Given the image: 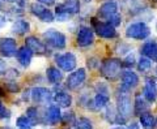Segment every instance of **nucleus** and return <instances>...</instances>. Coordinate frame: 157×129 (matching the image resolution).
Here are the masks:
<instances>
[{"instance_id":"f257e3e1","label":"nucleus","mask_w":157,"mask_h":129,"mask_svg":"<svg viewBox=\"0 0 157 129\" xmlns=\"http://www.w3.org/2000/svg\"><path fill=\"white\" fill-rule=\"evenodd\" d=\"M128 91V89L121 85V90L117 94V111L119 113V116L123 117L124 120H127L134 112V105H132Z\"/></svg>"},{"instance_id":"f03ea898","label":"nucleus","mask_w":157,"mask_h":129,"mask_svg":"<svg viewBox=\"0 0 157 129\" xmlns=\"http://www.w3.org/2000/svg\"><path fill=\"white\" fill-rule=\"evenodd\" d=\"M126 37L130 39H136V41H143L151 35V29L149 26L143 21L131 22L126 28Z\"/></svg>"},{"instance_id":"7ed1b4c3","label":"nucleus","mask_w":157,"mask_h":129,"mask_svg":"<svg viewBox=\"0 0 157 129\" xmlns=\"http://www.w3.org/2000/svg\"><path fill=\"white\" fill-rule=\"evenodd\" d=\"M122 73V63L118 59H107L101 64V74L106 80L114 81L121 77Z\"/></svg>"},{"instance_id":"20e7f679","label":"nucleus","mask_w":157,"mask_h":129,"mask_svg":"<svg viewBox=\"0 0 157 129\" xmlns=\"http://www.w3.org/2000/svg\"><path fill=\"white\" fill-rule=\"evenodd\" d=\"M55 64L58 65L59 69H62L63 72H72L75 71L77 65V59L75 53L72 52H59L54 56Z\"/></svg>"},{"instance_id":"39448f33","label":"nucleus","mask_w":157,"mask_h":129,"mask_svg":"<svg viewBox=\"0 0 157 129\" xmlns=\"http://www.w3.org/2000/svg\"><path fill=\"white\" fill-rule=\"evenodd\" d=\"M42 35H43V39L46 41V43H48L54 48L62 50L67 44V37L62 31L56 30V29H47L46 31H43Z\"/></svg>"},{"instance_id":"423d86ee","label":"nucleus","mask_w":157,"mask_h":129,"mask_svg":"<svg viewBox=\"0 0 157 129\" xmlns=\"http://www.w3.org/2000/svg\"><path fill=\"white\" fill-rule=\"evenodd\" d=\"M86 80V71L84 68H78L72 72L66 80V87L70 90H78Z\"/></svg>"},{"instance_id":"0eeeda50","label":"nucleus","mask_w":157,"mask_h":129,"mask_svg":"<svg viewBox=\"0 0 157 129\" xmlns=\"http://www.w3.org/2000/svg\"><path fill=\"white\" fill-rule=\"evenodd\" d=\"M93 29L96 30V33L101 38L105 39H111L117 37V30L110 22H104V21H98V20H93L92 21Z\"/></svg>"},{"instance_id":"6e6552de","label":"nucleus","mask_w":157,"mask_h":129,"mask_svg":"<svg viewBox=\"0 0 157 129\" xmlns=\"http://www.w3.org/2000/svg\"><path fill=\"white\" fill-rule=\"evenodd\" d=\"M30 12L36 16L37 18H39L42 22H52L55 17H54V13L47 9L46 6H43L41 3H33L30 6Z\"/></svg>"},{"instance_id":"1a4fd4ad","label":"nucleus","mask_w":157,"mask_h":129,"mask_svg":"<svg viewBox=\"0 0 157 129\" xmlns=\"http://www.w3.org/2000/svg\"><path fill=\"white\" fill-rule=\"evenodd\" d=\"M94 42V33L89 26H80L76 35V43L80 47H88Z\"/></svg>"},{"instance_id":"9d476101","label":"nucleus","mask_w":157,"mask_h":129,"mask_svg":"<svg viewBox=\"0 0 157 129\" xmlns=\"http://www.w3.org/2000/svg\"><path fill=\"white\" fill-rule=\"evenodd\" d=\"M30 98L33 102L41 103V105H47L52 101V93L46 87H34L30 90Z\"/></svg>"},{"instance_id":"9b49d317","label":"nucleus","mask_w":157,"mask_h":129,"mask_svg":"<svg viewBox=\"0 0 157 129\" xmlns=\"http://www.w3.org/2000/svg\"><path fill=\"white\" fill-rule=\"evenodd\" d=\"M78 12H80V0H64L56 6V13H66L72 16Z\"/></svg>"},{"instance_id":"f8f14e48","label":"nucleus","mask_w":157,"mask_h":129,"mask_svg":"<svg viewBox=\"0 0 157 129\" xmlns=\"http://www.w3.org/2000/svg\"><path fill=\"white\" fill-rule=\"evenodd\" d=\"M0 53L4 57H13L17 53V43L12 38H3L0 41Z\"/></svg>"},{"instance_id":"ddd939ff","label":"nucleus","mask_w":157,"mask_h":129,"mask_svg":"<svg viewBox=\"0 0 157 129\" xmlns=\"http://www.w3.org/2000/svg\"><path fill=\"white\" fill-rule=\"evenodd\" d=\"M121 81H122L121 82L122 86L131 90V89L139 85V76L135 72H132L131 69H126V71L121 73Z\"/></svg>"},{"instance_id":"4468645a","label":"nucleus","mask_w":157,"mask_h":129,"mask_svg":"<svg viewBox=\"0 0 157 129\" xmlns=\"http://www.w3.org/2000/svg\"><path fill=\"white\" fill-rule=\"evenodd\" d=\"M143 95L149 103L155 102L157 99V81L155 80V78L149 77V78H147L145 80Z\"/></svg>"},{"instance_id":"2eb2a0df","label":"nucleus","mask_w":157,"mask_h":129,"mask_svg":"<svg viewBox=\"0 0 157 129\" xmlns=\"http://www.w3.org/2000/svg\"><path fill=\"white\" fill-rule=\"evenodd\" d=\"M118 13V4L114 0H109V2H105L98 9V16L104 20H109L110 17H113L114 14Z\"/></svg>"},{"instance_id":"dca6fc26","label":"nucleus","mask_w":157,"mask_h":129,"mask_svg":"<svg viewBox=\"0 0 157 129\" xmlns=\"http://www.w3.org/2000/svg\"><path fill=\"white\" fill-rule=\"evenodd\" d=\"M62 120V112L58 105H51L45 112V123L50 125H55Z\"/></svg>"},{"instance_id":"f3484780","label":"nucleus","mask_w":157,"mask_h":129,"mask_svg":"<svg viewBox=\"0 0 157 129\" xmlns=\"http://www.w3.org/2000/svg\"><path fill=\"white\" fill-rule=\"evenodd\" d=\"M16 57H17V61L21 64L22 67H30L32 64V59H33V51L29 50L26 46L21 47L20 50H17V53H16Z\"/></svg>"},{"instance_id":"a211bd4d","label":"nucleus","mask_w":157,"mask_h":129,"mask_svg":"<svg viewBox=\"0 0 157 129\" xmlns=\"http://www.w3.org/2000/svg\"><path fill=\"white\" fill-rule=\"evenodd\" d=\"M25 46L36 53H45L47 51L46 44L42 41H39L37 37H28L25 39Z\"/></svg>"},{"instance_id":"6ab92c4d","label":"nucleus","mask_w":157,"mask_h":129,"mask_svg":"<svg viewBox=\"0 0 157 129\" xmlns=\"http://www.w3.org/2000/svg\"><path fill=\"white\" fill-rule=\"evenodd\" d=\"M110 102V94H104V93H97L94 98L89 101L88 103H90L93 106V110H104V108L109 105Z\"/></svg>"},{"instance_id":"aec40b11","label":"nucleus","mask_w":157,"mask_h":129,"mask_svg":"<svg viewBox=\"0 0 157 129\" xmlns=\"http://www.w3.org/2000/svg\"><path fill=\"white\" fill-rule=\"evenodd\" d=\"M52 101L55 102L59 107L68 108V107H71L73 99H72L71 94H68V93H66V91H58L55 95L52 97Z\"/></svg>"},{"instance_id":"412c9836","label":"nucleus","mask_w":157,"mask_h":129,"mask_svg":"<svg viewBox=\"0 0 157 129\" xmlns=\"http://www.w3.org/2000/svg\"><path fill=\"white\" fill-rule=\"evenodd\" d=\"M143 56L149 57L152 61H157V43L156 42H147L140 48Z\"/></svg>"},{"instance_id":"4be33fe9","label":"nucleus","mask_w":157,"mask_h":129,"mask_svg":"<svg viewBox=\"0 0 157 129\" xmlns=\"http://www.w3.org/2000/svg\"><path fill=\"white\" fill-rule=\"evenodd\" d=\"M11 31L17 35H24L28 31H30V24L25 20H16L11 25Z\"/></svg>"},{"instance_id":"5701e85b","label":"nucleus","mask_w":157,"mask_h":129,"mask_svg":"<svg viewBox=\"0 0 157 129\" xmlns=\"http://www.w3.org/2000/svg\"><path fill=\"white\" fill-rule=\"evenodd\" d=\"M46 77L50 83L52 85H59L63 80V73L58 67H48L46 71Z\"/></svg>"},{"instance_id":"b1692460","label":"nucleus","mask_w":157,"mask_h":129,"mask_svg":"<svg viewBox=\"0 0 157 129\" xmlns=\"http://www.w3.org/2000/svg\"><path fill=\"white\" fill-rule=\"evenodd\" d=\"M148 108H149V102L144 98V95H141V94H136L135 103H134V111H135V113L140 115V113L145 112Z\"/></svg>"},{"instance_id":"393cba45","label":"nucleus","mask_w":157,"mask_h":129,"mask_svg":"<svg viewBox=\"0 0 157 129\" xmlns=\"http://www.w3.org/2000/svg\"><path fill=\"white\" fill-rule=\"evenodd\" d=\"M156 124H157L156 119L151 112L145 111L143 113H140V125L144 129H155Z\"/></svg>"},{"instance_id":"a878e982","label":"nucleus","mask_w":157,"mask_h":129,"mask_svg":"<svg viewBox=\"0 0 157 129\" xmlns=\"http://www.w3.org/2000/svg\"><path fill=\"white\" fill-rule=\"evenodd\" d=\"M16 127L18 129H34V123L26 115H22V116L17 117Z\"/></svg>"},{"instance_id":"bb28decb","label":"nucleus","mask_w":157,"mask_h":129,"mask_svg":"<svg viewBox=\"0 0 157 129\" xmlns=\"http://www.w3.org/2000/svg\"><path fill=\"white\" fill-rule=\"evenodd\" d=\"M152 68V60L147 56H140V59L137 60V69L140 72H148Z\"/></svg>"},{"instance_id":"cd10ccee","label":"nucleus","mask_w":157,"mask_h":129,"mask_svg":"<svg viewBox=\"0 0 157 129\" xmlns=\"http://www.w3.org/2000/svg\"><path fill=\"white\" fill-rule=\"evenodd\" d=\"M73 129H93L92 120H89L88 117H80L75 121Z\"/></svg>"},{"instance_id":"c85d7f7f","label":"nucleus","mask_w":157,"mask_h":129,"mask_svg":"<svg viewBox=\"0 0 157 129\" xmlns=\"http://www.w3.org/2000/svg\"><path fill=\"white\" fill-rule=\"evenodd\" d=\"M26 116L30 119L33 123H36L38 120V110L36 107H29L26 110Z\"/></svg>"},{"instance_id":"c756f323","label":"nucleus","mask_w":157,"mask_h":129,"mask_svg":"<svg viewBox=\"0 0 157 129\" xmlns=\"http://www.w3.org/2000/svg\"><path fill=\"white\" fill-rule=\"evenodd\" d=\"M107 22H110L113 26L114 28H117V26H119V25L122 24V17H121V14H114L113 17H110L109 20H107Z\"/></svg>"},{"instance_id":"7c9ffc66","label":"nucleus","mask_w":157,"mask_h":129,"mask_svg":"<svg viewBox=\"0 0 157 129\" xmlns=\"http://www.w3.org/2000/svg\"><path fill=\"white\" fill-rule=\"evenodd\" d=\"M9 116H11V112H9V110H7L6 107H3L0 108V119H9Z\"/></svg>"},{"instance_id":"2f4dec72","label":"nucleus","mask_w":157,"mask_h":129,"mask_svg":"<svg viewBox=\"0 0 157 129\" xmlns=\"http://www.w3.org/2000/svg\"><path fill=\"white\" fill-rule=\"evenodd\" d=\"M124 61H126L124 64H126L127 67H130V65L132 67V65H134V64H135V57H134V55H131V52H130V55L124 59Z\"/></svg>"},{"instance_id":"473e14b6","label":"nucleus","mask_w":157,"mask_h":129,"mask_svg":"<svg viewBox=\"0 0 157 129\" xmlns=\"http://www.w3.org/2000/svg\"><path fill=\"white\" fill-rule=\"evenodd\" d=\"M75 119V116H73V113L72 112H70V115H68V112L67 113H64L63 115V117H62V121H64V123H72V120Z\"/></svg>"},{"instance_id":"72a5a7b5","label":"nucleus","mask_w":157,"mask_h":129,"mask_svg":"<svg viewBox=\"0 0 157 129\" xmlns=\"http://www.w3.org/2000/svg\"><path fill=\"white\" fill-rule=\"evenodd\" d=\"M37 2L43 4V6H46V7H50V6H54V4H55V0H37Z\"/></svg>"},{"instance_id":"f704fd0d","label":"nucleus","mask_w":157,"mask_h":129,"mask_svg":"<svg viewBox=\"0 0 157 129\" xmlns=\"http://www.w3.org/2000/svg\"><path fill=\"white\" fill-rule=\"evenodd\" d=\"M127 129H140V124H137V123H135V121H132V123L128 124Z\"/></svg>"},{"instance_id":"c9c22d12","label":"nucleus","mask_w":157,"mask_h":129,"mask_svg":"<svg viewBox=\"0 0 157 129\" xmlns=\"http://www.w3.org/2000/svg\"><path fill=\"white\" fill-rule=\"evenodd\" d=\"M6 24H7L6 16H0V29H3L4 26H6Z\"/></svg>"},{"instance_id":"e433bc0d","label":"nucleus","mask_w":157,"mask_h":129,"mask_svg":"<svg viewBox=\"0 0 157 129\" xmlns=\"http://www.w3.org/2000/svg\"><path fill=\"white\" fill-rule=\"evenodd\" d=\"M3 72H6V64H4V61L0 60V74Z\"/></svg>"},{"instance_id":"4c0bfd02","label":"nucleus","mask_w":157,"mask_h":129,"mask_svg":"<svg viewBox=\"0 0 157 129\" xmlns=\"http://www.w3.org/2000/svg\"><path fill=\"white\" fill-rule=\"evenodd\" d=\"M111 129H126V128L122 127V125H119V127H114V128H111Z\"/></svg>"},{"instance_id":"58836bf2","label":"nucleus","mask_w":157,"mask_h":129,"mask_svg":"<svg viewBox=\"0 0 157 129\" xmlns=\"http://www.w3.org/2000/svg\"><path fill=\"white\" fill-rule=\"evenodd\" d=\"M3 8V4H2V0H0V9Z\"/></svg>"},{"instance_id":"ea45409f","label":"nucleus","mask_w":157,"mask_h":129,"mask_svg":"<svg viewBox=\"0 0 157 129\" xmlns=\"http://www.w3.org/2000/svg\"><path fill=\"white\" fill-rule=\"evenodd\" d=\"M4 2H12V0H4Z\"/></svg>"},{"instance_id":"a19ab883","label":"nucleus","mask_w":157,"mask_h":129,"mask_svg":"<svg viewBox=\"0 0 157 129\" xmlns=\"http://www.w3.org/2000/svg\"><path fill=\"white\" fill-rule=\"evenodd\" d=\"M85 2H90V0H85Z\"/></svg>"},{"instance_id":"79ce46f5","label":"nucleus","mask_w":157,"mask_h":129,"mask_svg":"<svg viewBox=\"0 0 157 129\" xmlns=\"http://www.w3.org/2000/svg\"><path fill=\"white\" fill-rule=\"evenodd\" d=\"M156 29H157V24H156Z\"/></svg>"}]
</instances>
